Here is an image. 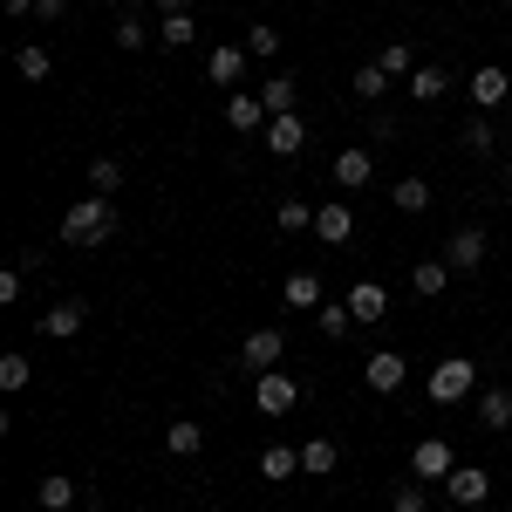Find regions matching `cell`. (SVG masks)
Returning <instances> with one entry per match:
<instances>
[{
	"label": "cell",
	"mask_w": 512,
	"mask_h": 512,
	"mask_svg": "<svg viewBox=\"0 0 512 512\" xmlns=\"http://www.w3.org/2000/svg\"><path fill=\"white\" fill-rule=\"evenodd\" d=\"M76 506V478H41V512H69Z\"/></svg>",
	"instance_id": "cell-30"
},
{
	"label": "cell",
	"mask_w": 512,
	"mask_h": 512,
	"mask_svg": "<svg viewBox=\"0 0 512 512\" xmlns=\"http://www.w3.org/2000/svg\"><path fill=\"white\" fill-rule=\"evenodd\" d=\"M506 7H512V0H506Z\"/></svg>",
	"instance_id": "cell-45"
},
{
	"label": "cell",
	"mask_w": 512,
	"mask_h": 512,
	"mask_svg": "<svg viewBox=\"0 0 512 512\" xmlns=\"http://www.w3.org/2000/svg\"><path fill=\"white\" fill-rule=\"evenodd\" d=\"M28 376H35V362L14 349V355H0V390H28Z\"/></svg>",
	"instance_id": "cell-33"
},
{
	"label": "cell",
	"mask_w": 512,
	"mask_h": 512,
	"mask_svg": "<svg viewBox=\"0 0 512 512\" xmlns=\"http://www.w3.org/2000/svg\"><path fill=\"white\" fill-rule=\"evenodd\" d=\"M14 301H21V267H7V274H0V308H14Z\"/></svg>",
	"instance_id": "cell-39"
},
{
	"label": "cell",
	"mask_w": 512,
	"mask_h": 512,
	"mask_svg": "<svg viewBox=\"0 0 512 512\" xmlns=\"http://www.w3.org/2000/svg\"><path fill=\"white\" fill-rule=\"evenodd\" d=\"M506 69H499V62H485V69H478L472 76V96H478V110H492V103H506Z\"/></svg>",
	"instance_id": "cell-20"
},
{
	"label": "cell",
	"mask_w": 512,
	"mask_h": 512,
	"mask_svg": "<svg viewBox=\"0 0 512 512\" xmlns=\"http://www.w3.org/2000/svg\"><path fill=\"white\" fill-rule=\"evenodd\" d=\"M260 472H267V478H294V472H301V451H287V444H267V451H260Z\"/></svg>",
	"instance_id": "cell-26"
},
{
	"label": "cell",
	"mask_w": 512,
	"mask_h": 512,
	"mask_svg": "<svg viewBox=\"0 0 512 512\" xmlns=\"http://www.w3.org/2000/svg\"><path fill=\"white\" fill-rule=\"evenodd\" d=\"M110 233H117V205H110L103 192H89L82 205L62 212V239H69V246H103Z\"/></svg>",
	"instance_id": "cell-1"
},
{
	"label": "cell",
	"mask_w": 512,
	"mask_h": 512,
	"mask_svg": "<svg viewBox=\"0 0 512 512\" xmlns=\"http://www.w3.org/2000/svg\"><path fill=\"white\" fill-rule=\"evenodd\" d=\"M253 403H260V417H287V410L301 403V383H294V376H280V369H267V376L253 383Z\"/></svg>",
	"instance_id": "cell-4"
},
{
	"label": "cell",
	"mask_w": 512,
	"mask_h": 512,
	"mask_svg": "<svg viewBox=\"0 0 512 512\" xmlns=\"http://www.w3.org/2000/svg\"><path fill=\"white\" fill-rule=\"evenodd\" d=\"M349 315H355V321H383V315H390L383 280H355V287H349Z\"/></svg>",
	"instance_id": "cell-10"
},
{
	"label": "cell",
	"mask_w": 512,
	"mask_h": 512,
	"mask_svg": "<svg viewBox=\"0 0 512 512\" xmlns=\"http://www.w3.org/2000/svg\"><path fill=\"white\" fill-rule=\"evenodd\" d=\"M478 424L485 431H512V390L506 383H492V390L478 396Z\"/></svg>",
	"instance_id": "cell-14"
},
{
	"label": "cell",
	"mask_w": 512,
	"mask_h": 512,
	"mask_svg": "<svg viewBox=\"0 0 512 512\" xmlns=\"http://www.w3.org/2000/svg\"><path fill=\"white\" fill-rule=\"evenodd\" d=\"M7 14H35V0H7Z\"/></svg>",
	"instance_id": "cell-42"
},
{
	"label": "cell",
	"mask_w": 512,
	"mask_h": 512,
	"mask_svg": "<svg viewBox=\"0 0 512 512\" xmlns=\"http://www.w3.org/2000/svg\"><path fill=\"white\" fill-rule=\"evenodd\" d=\"M472 383H478V362H472V355H444L424 390H431V403H458V396H472Z\"/></svg>",
	"instance_id": "cell-2"
},
{
	"label": "cell",
	"mask_w": 512,
	"mask_h": 512,
	"mask_svg": "<svg viewBox=\"0 0 512 512\" xmlns=\"http://www.w3.org/2000/svg\"><path fill=\"white\" fill-rule=\"evenodd\" d=\"M369 171H376V151H342V158H335V185H342V192H362Z\"/></svg>",
	"instance_id": "cell-16"
},
{
	"label": "cell",
	"mask_w": 512,
	"mask_h": 512,
	"mask_svg": "<svg viewBox=\"0 0 512 512\" xmlns=\"http://www.w3.org/2000/svg\"><path fill=\"white\" fill-rule=\"evenodd\" d=\"M192 35H198L192 14H164V21H158V48H185Z\"/></svg>",
	"instance_id": "cell-29"
},
{
	"label": "cell",
	"mask_w": 512,
	"mask_h": 512,
	"mask_svg": "<svg viewBox=\"0 0 512 512\" xmlns=\"http://www.w3.org/2000/svg\"><path fill=\"white\" fill-rule=\"evenodd\" d=\"M396 212H431V185L424 178H396Z\"/></svg>",
	"instance_id": "cell-25"
},
{
	"label": "cell",
	"mask_w": 512,
	"mask_h": 512,
	"mask_svg": "<svg viewBox=\"0 0 512 512\" xmlns=\"http://www.w3.org/2000/svg\"><path fill=\"white\" fill-rule=\"evenodd\" d=\"M315 239L349 246V239H355V212H349V205H315Z\"/></svg>",
	"instance_id": "cell-9"
},
{
	"label": "cell",
	"mask_w": 512,
	"mask_h": 512,
	"mask_svg": "<svg viewBox=\"0 0 512 512\" xmlns=\"http://www.w3.org/2000/svg\"><path fill=\"white\" fill-rule=\"evenodd\" d=\"M383 89H390V69H383V62H362V69H355V96H362V103H376Z\"/></svg>",
	"instance_id": "cell-31"
},
{
	"label": "cell",
	"mask_w": 512,
	"mask_h": 512,
	"mask_svg": "<svg viewBox=\"0 0 512 512\" xmlns=\"http://www.w3.org/2000/svg\"><path fill=\"white\" fill-rule=\"evenodd\" d=\"M274 219H280V233H301V226H315V205L308 198H280Z\"/></svg>",
	"instance_id": "cell-27"
},
{
	"label": "cell",
	"mask_w": 512,
	"mask_h": 512,
	"mask_svg": "<svg viewBox=\"0 0 512 512\" xmlns=\"http://www.w3.org/2000/svg\"><path fill=\"white\" fill-rule=\"evenodd\" d=\"M14 69H21L28 82H48V76H55V55H48V48H21V55H14Z\"/></svg>",
	"instance_id": "cell-32"
},
{
	"label": "cell",
	"mask_w": 512,
	"mask_h": 512,
	"mask_svg": "<svg viewBox=\"0 0 512 512\" xmlns=\"http://www.w3.org/2000/svg\"><path fill=\"white\" fill-rule=\"evenodd\" d=\"M362 376H369V390H376V396H390V390H403V376H410V362H403L396 349H376L369 362H362Z\"/></svg>",
	"instance_id": "cell-6"
},
{
	"label": "cell",
	"mask_w": 512,
	"mask_h": 512,
	"mask_svg": "<svg viewBox=\"0 0 512 512\" xmlns=\"http://www.w3.org/2000/svg\"><path fill=\"white\" fill-rule=\"evenodd\" d=\"M444 492H451V506H485V499H492V472H478V465H458V472L444 478Z\"/></svg>",
	"instance_id": "cell-7"
},
{
	"label": "cell",
	"mask_w": 512,
	"mask_h": 512,
	"mask_svg": "<svg viewBox=\"0 0 512 512\" xmlns=\"http://www.w3.org/2000/svg\"><path fill=\"white\" fill-rule=\"evenodd\" d=\"M158 14H192V0H151Z\"/></svg>",
	"instance_id": "cell-41"
},
{
	"label": "cell",
	"mask_w": 512,
	"mask_h": 512,
	"mask_svg": "<svg viewBox=\"0 0 512 512\" xmlns=\"http://www.w3.org/2000/svg\"><path fill=\"white\" fill-rule=\"evenodd\" d=\"M301 144H308V123L301 117H274L267 123V151H274V158H301Z\"/></svg>",
	"instance_id": "cell-11"
},
{
	"label": "cell",
	"mask_w": 512,
	"mask_h": 512,
	"mask_svg": "<svg viewBox=\"0 0 512 512\" xmlns=\"http://www.w3.org/2000/svg\"><path fill=\"white\" fill-rule=\"evenodd\" d=\"M506 178H512V164H506Z\"/></svg>",
	"instance_id": "cell-44"
},
{
	"label": "cell",
	"mask_w": 512,
	"mask_h": 512,
	"mask_svg": "<svg viewBox=\"0 0 512 512\" xmlns=\"http://www.w3.org/2000/svg\"><path fill=\"white\" fill-rule=\"evenodd\" d=\"M117 14H144V0H117Z\"/></svg>",
	"instance_id": "cell-43"
},
{
	"label": "cell",
	"mask_w": 512,
	"mask_h": 512,
	"mask_svg": "<svg viewBox=\"0 0 512 512\" xmlns=\"http://www.w3.org/2000/svg\"><path fill=\"white\" fill-rule=\"evenodd\" d=\"M260 117H267V103H260V96H226V123H233V130H260Z\"/></svg>",
	"instance_id": "cell-22"
},
{
	"label": "cell",
	"mask_w": 512,
	"mask_h": 512,
	"mask_svg": "<svg viewBox=\"0 0 512 512\" xmlns=\"http://www.w3.org/2000/svg\"><path fill=\"white\" fill-rule=\"evenodd\" d=\"M117 185H123V164H117V158H89V192L110 198Z\"/></svg>",
	"instance_id": "cell-34"
},
{
	"label": "cell",
	"mask_w": 512,
	"mask_h": 512,
	"mask_svg": "<svg viewBox=\"0 0 512 512\" xmlns=\"http://www.w3.org/2000/svg\"><path fill=\"white\" fill-rule=\"evenodd\" d=\"M315 328H321V335H328V342H342V335H349V328H355L349 301H321V308H315Z\"/></svg>",
	"instance_id": "cell-21"
},
{
	"label": "cell",
	"mask_w": 512,
	"mask_h": 512,
	"mask_svg": "<svg viewBox=\"0 0 512 512\" xmlns=\"http://www.w3.org/2000/svg\"><path fill=\"white\" fill-rule=\"evenodd\" d=\"M35 14H41V21H62V14H69V0H35Z\"/></svg>",
	"instance_id": "cell-40"
},
{
	"label": "cell",
	"mask_w": 512,
	"mask_h": 512,
	"mask_svg": "<svg viewBox=\"0 0 512 512\" xmlns=\"http://www.w3.org/2000/svg\"><path fill=\"white\" fill-rule=\"evenodd\" d=\"M246 55H260V62H274V55H280V28H267V21H260V28L246 35Z\"/></svg>",
	"instance_id": "cell-37"
},
{
	"label": "cell",
	"mask_w": 512,
	"mask_h": 512,
	"mask_svg": "<svg viewBox=\"0 0 512 512\" xmlns=\"http://www.w3.org/2000/svg\"><path fill=\"white\" fill-rule=\"evenodd\" d=\"M239 76H246V48H212V55H205V82L239 89Z\"/></svg>",
	"instance_id": "cell-12"
},
{
	"label": "cell",
	"mask_w": 512,
	"mask_h": 512,
	"mask_svg": "<svg viewBox=\"0 0 512 512\" xmlns=\"http://www.w3.org/2000/svg\"><path fill=\"white\" fill-rule=\"evenodd\" d=\"M287 308H321V274H287Z\"/></svg>",
	"instance_id": "cell-23"
},
{
	"label": "cell",
	"mask_w": 512,
	"mask_h": 512,
	"mask_svg": "<svg viewBox=\"0 0 512 512\" xmlns=\"http://www.w3.org/2000/svg\"><path fill=\"white\" fill-rule=\"evenodd\" d=\"M444 267H451V274H478V267H485V233H478V226H458V233L444 239Z\"/></svg>",
	"instance_id": "cell-5"
},
{
	"label": "cell",
	"mask_w": 512,
	"mask_h": 512,
	"mask_svg": "<svg viewBox=\"0 0 512 512\" xmlns=\"http://www.w3.org/2000/svg\"><path fill=\"white\" fill-rule=\"evenodd\" d=\"M444 89H451V69H444V62H417V69H410V96H417V103H437Z\"/></svg>",
	"instance_id": "cell-15"
},
{
	"label": "cell",
	"mask_w": 512,
	"mask_h": 512,
	"mask_svg": "<svg viewBox=\"0 0 512 512\" xmlns=\"http://www.w3.org/2000/svg\"><path fill=\"white\" fill-rule=\"evenodd\" d=\"M151 41H158V35H151L137 14H117V48H123V55H137V48H151Z\"/></svg>",
	"instance_id": "cell-28"
},
{
	"label": "cell",
	"mask_w": 512,
	"mask_h": 512,
	"mask_svg": "<svg viewBox=\"0 0 512 512\" xmlns=\"http://www.w3.org/2000/svg\"><path fill=\"white\" fill-rule=\"evenodd\" d=\"M82 321H89V308H82V301H55V308L41 315V335L69 342V335H82Z\"/></svg>",
	"instance_id": "cell-13"
},
{
	"label": "cell",
	"mask_w": 512,
	"mask_h": 512,
	"mask_svg": "<svg viewBox=\"0 0 512 512\" xmlns=\"http://www.w3.org/2000/svg\"><path fill=\"white\" fill-rule=\"evenodd\" d=\"M410 472H417V478H451V472H458V458H451L444 437H424V444L410 451Z\"/></svg>",
	"instance_id": "cell-8"
},
{
	"label": "cell",
	"mask_w": 512,
	"mask_h": 512,
	"mask_svg": "<svg viewBox=\"0 0 512 512\" xmlns=\"http://www.w3.org/2000/svg\"><path fill=\"white\" fill-rule=\"evenodd\" d=\"M390 512H424V485H396V492H390Z\"/></svg>",
	"instance_id": "cell-38"
},
{
	"label": "cell",
	"mask_w": 512,
	"mask_h": 512,
	"mask_svg": "<svg viewBox=\"0 0 512 512\" xmlns=\"http://www.w3.org/2000/svg\"><path fill=\"white\" fill-rule=\"evenodd\" d=\"M260 103H267V117H294V103H301L294 76H267L260 82Z\"/></svg>",
	"instance_id": "cell-18"
},
{
	"label": "cell",
	"mask_w": 512,
	"mask_h": 512,
	"mask_svg": "<svg viewBox=\"0 0 512 512\" xmlns=\"http://www.w3.org/2000/svg\"><path fill=\"white\" fill-rule=\"evenodd\" d=\"M465 151H478V158H485V151H499V130H492L485 117H472V123H465Z\"/></svg>",
	"instance_id": "cell-36"
},
{
	"label": "cell",
	"mask_w": 512,
	"mask_h": 512,
	"mask_svg": "<svg viewBox=\"0 0 512 512\" xmlns=\"http://www.w3.org/2000/svg\"><path fill=\"white\" fill-rule=\"evenodd\" d=\"M410 287H417V301H437V294L451 287V267H444V260H417V267H410Z\"/></svg>",
	"instance_id": "cell-19"
},
{
	"label": "cell",
	"mask_w": 512,
	"mask_h": 512,
	"mask_svg": "<svg viewBox=\"0 0 512 512\" xmlns=\"http://www.w3.org/2000/svg\"><path fill=\"white\" fill-rule=\"evenodd\" d=\"M376 62L390 69V82H396V76H410V69H417V55H410V41H383V55H376Z\"/></svg>",
	"instance_id": "cell-35"
},
{
	"label": "cell",
	"mask_w": 512,
	"mask_h": 512,
	"mask_svg": "<svg viewBox=\"0 0 512 512\" xmlns=\"http://www.w3.org/2000/svg\"><path fill=\"white\" fill-rule=\"evenodd\" d=\"M164 444H171L178 458H198V451H205V424H185V417H178V424L164 431Z\"/></svg>",
	"instance_id": "cell-24"
},
{
	"label": "cell",
	"mask_w": 512,
	"mask_h": 512,
	"mask_svg": "<svg viewBox=\"0 0 512 512\" xmlns=\"http://www.w3.org/2000/svg\"><path fill=\"white\" fill-rule=\"evenodd\" d=\"M335 465H342V451H335V437H308V444H301V472H308V478H328Z\"/></svg>",
	"instance_id": "cell-17"
},
{
	"label": "cell",
	"mask_w": 512,
	"mask_h": 512,
	"mask_svg": "<svg viewBox=\"0 0 512 512\" xmlns=\"http://www.w3.org/2000/svg\"><path fill=\"white\" fill-rule=\"evenodd\" d=\"M280 355H287V335L280 328H253L246 342H239V369H253V376H267Z\"/></svg>",
	"instance_id": "cell-3"
}]
</instances>
